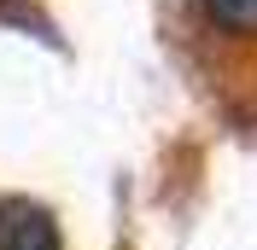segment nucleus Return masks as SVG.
<instances>
[{
	"instance_id": "1",
	"label": "nucleus",
	"mask_w": 257,
	"mask_h": 250,
	"mask_svg": "<svg viewBox=\"0 0 257 250\" xmlns=\"http://www.w3.org/2000/svg\"><path fill=\"white\" fill-rule=\"evenodd\" d=\"M0 250H64V238L41 204L0 198Z\"/></svg>"
}]
</instances>
